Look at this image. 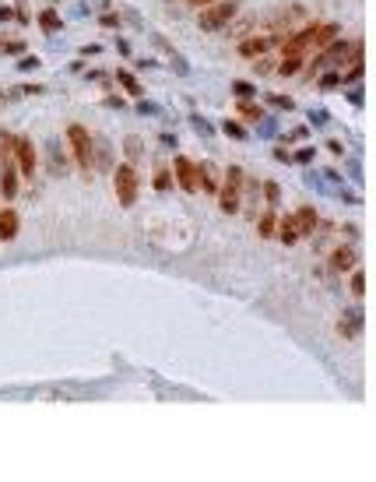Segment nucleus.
Returning <instances> with one entry per match:
<instances>
[{"label": "nucleus", "mask_w": 376, "mask_h": 482, "mask_svg": "<svg viewBox=\"0 0 376 482\" xmlns=\"http://www.w3.org/2000/svg\"><path fill=\"white\" fill-rule=\"evenodd\" d=\"M236 11H239V0H214V4H208L201 11V28L204 32H218Z\"/></svg>", "instance_id": "1"}, {"label": "nucleus", "mask_w": 376, "mask_h": 482, "mask_svg": "<svg viewBox=\"0 0 376 482\" xmlns=\"http://www.w3.org/2000/svg\"><path fill=\"white\" fill-rule=\"evenodd\" d=\"M67 141H71V152H74L78 166L88 173V169H91V162H96V148H91V134H88L81 124H74V127H67Z\"/></svg>", "instance_id": "2"}, {"label": "nucleus", "mask_w": 376, "mask_h": 482, "mask_svg": "<svg viewBox=\"0 0 376 482\" xmlns=\"http://www.w3.org/2000/svg\"><path fill=\"white\" fill-rule=\"evenodd\" d=\"M113 184H116V197H120L123 208H131V204L137 201V173H134V166H127V162L116 166Z\"/></svg>", "instance_id": "3"}, {"label": "nucleus", "mask_w": 376, "mask_h": 482, "mask_svg": "<svg viewBox=\"0 0 376 482\" xmlns=\"http://www.w3.org/2000/svg\"><path fill=\"white\" fill-rule=\"evenodd\" d=\"M239 179H243V173H239V166H229V176H225V187H222V212L225 215H232V212H239Z\"/></svg>", "instance_id": "4"}, {"label": "nucleus", "mask_w": 376, "mask_h": 482, "mask_svg": "<svg viewBox=\"0 0 376 482\" xmlns=\"http://www.w3.org/2000/svg\"><path fill=\"white\" fill-rule=\"evenodd\" d=\"M173 169H176V179H179V187H183L186 194H197V190H201V166H194L190 159L179 155Z\"/></svg>", "instance_id": "5"}, {"label": "nucleus", "mask_w": 376, "mask_h": 482, "mask_svg": "<svg viewBox=\"0 0 376 482\" xmlns=\"http://www.w3.org/2000/svg\"><path fill=\"white\" fill-rule=\"evenodd\" d=\"M14 162L25 176H36V144L28 138H14Z\"/></svg>", "instance_id": "6"}, {"label": "nucleus", "mask_w": 376, "mask_h": 482, "mask_svg": "<svg viewBox=\"0 0 376 482\" xmlns=\"http://www.w3.org/2000/svg\"><path fill=\"white\" fill-rule=\"evenodd\" d=\"M292 219H296V229H299V236H309L313 229L320 226V219H317V212H313V208H299V212H296Z\"/></svg>", "instance_id": "7"}, {"label": "nucleus", "mask_w": 376, "mask_h": 482, "mask_svg": "<svg viewBox=\"0 0 376 482\" xmlns=\"http://www.w3.org/2000/svg\"><path fill=\"white\" fill-rule=\"evenodd\" d=\"M18 236V212L14 208H4V212H0V239H14Z\"/></svg>", "instance_id": "8"}, {"label": "nucleus", "mask_w": 376, "mask_h": 482, "mask_svg": "<svg viewBox=\"0 0 376 482\" xmlns=\"http://www.w3.org/2000/svg\"><path fill=\"white\" fill-rule=\"evenodd\" d=\"M267 50H271V39H267V36H257V39H246V43L239 46V56L254 60V56H261V53H267Z\"/></svg>", "instance_id": "9"}, {"label": "nucleus", "mask_w": 376, "mask_h": 482, "mask_svg": "<svg viewBox=\"0 0 376 482\" xmlns=\"http://www.w3.org/2000/svg\"><path fill=\"white\" fill-rule=\"evenodd\" d=\"M331 267H334V271H341V275H344L349 267H355V250H352V247H341V250H334V257H331Z\"/></svg>", "instance_id": "10"}, {"label": "nucleus", "mask_w": 376, "mask_h": 482, "mask_svg": "<svg viewBox=\"0 0 376 482\" xmlns=\"http://www.w3.org/2000/svg\"><path fill=\"white\" fill-rule=\"evenodd\" d=\"M278 226H281V229H278V236H281V243H289V247H292V243H296V239H299V229H296V219H292V215H285V219H281Z\"/></svg>", "instance_id": "11"}, {"label": "nucleus", "mask_w": 376, "mask_h": 482, "mask_svg": "<svg viewBox=\"0 0 376 482\" xmlns=\"http://www.w3.org/2000/svg\"><path fill=\"white\" fill-rule=\"evenodd\" d=\"M120 85H123V88H127V92H131V96H141V85L134 81V74H123V71H120Z\"/></svg>", "instance_id": "12"}, {"label": "nucleus", "mask_w": 376, "mask_h": 482, "mask_svg": "<svg viewBox=\"0 0 376 482\" xmlns=\"http://www.w3.org/2000/svg\"><path fill=\"white\" fill-rule=\"evenodd\" d=\"M39 25H46L49 32H56V28H60V18H56L53 11H43V14H39Z\"/></svg>", "instance_id": "13"}, {"label": "nucleus", "mask_w": 376, "mask_h": 482, "mask_svg": "<svg viewBox=\"0 0 376 482\" xmlns=\"http://www.w3.org/2000/svg\"><path fill=\"white\" fill-rule=\"evenodd\" d=\"M222 131H225L229 138H243V127L236 124V120H225V124H222Z\"/></svg>", "instance_id": "14"}, {"label": "nucleus", "mask_w": 376, "mask_h": 482, "mask_svg": "<svg viewBox=\"0 0 376 482\" xmlns=\"http://www.w3.org/2000/svg\"><path fill=\"white\" fill-rule=\"evenodd\" d=\"M274 226H278V222H274L271 215H264V219H261V236H274Z\"/></svg>", "instance_id": "15"}, {"label": "nucleus", "mask_w": 376, "mask_h": 482, "mask_svg": "<svg viewBox=\"0 0 376 482\" xmlns=\"http://www.w3.org/2000/svg\"><path fill=\"white\" fill-rule=\"evenodd\" d=\"M352 289H355V296H362V292H366V275H362V271H355V278H352Z\"/></svg>", "instance_id": "16"}, {"label": "nucleus", "mask_w": 376, "mask_h": 482, "mask_svg": "<svg viewBox=\"0 0 376 482\" xmlns=\"http://www.w3.org/2000/svg\"><path fill=\"white\" fill-rule=\"evenodd\" d=\"M232 92H236V96H254V85H246V81H236V85H232Z\"/></svg>", "instance_id": "17"}, {"label": "nucleus", "mask_w": 376, "mask_h": 482, "mask_svg": "<svg viewBox=\"0 0 376 482\" xmlns=\"http://www.w3.org/2000/svg\"><path fill=\"white\" fill-rule=\"evenodd\" d=\"M243 113H246V120H261L264 116V109H257V106H243Z\"/></svg>", "instance_id": "18"}, {"label": "nucleus", "mask_w": 376, "mask_h": 482, "mask_svg": "<svg viewBox=\"0 0 376 482\" xmlns=\"http://www.w3.org/2000/svg\"><path fill=\"white\" fill-rule=\"evenodd\" d=\"M271 102L281 106V109H292V99H285V96H271Z\"/></svg>", "instance_id": "19"}, {"label": "nucleus", "mask_w": 376, "mask_h": 482, "mask_svg": "<svg viewBox=\"0 0 376 482\" xmlns=\"http://www.w3.org/2000/svg\"><path fill=\"white\" fill-rule=\"evenodd\" d=\"M267 201H271V204L278 201V184H267Z\"/></svg>", "instance_id": "20"}, {"label": "nucleus", "mask_w": 376, "mask_h": 482, "mask_svg": "<svg viewBox=\"0 0 376 482\" xmlns=\"http://www.w3.org/2000/svg\"><path fill=\"white\" fill-rule=\"evenodd\" d=\"M194 8H208V4H214V0H190Z\"/></svg>", "instance_id": "21"}]
</instances>
